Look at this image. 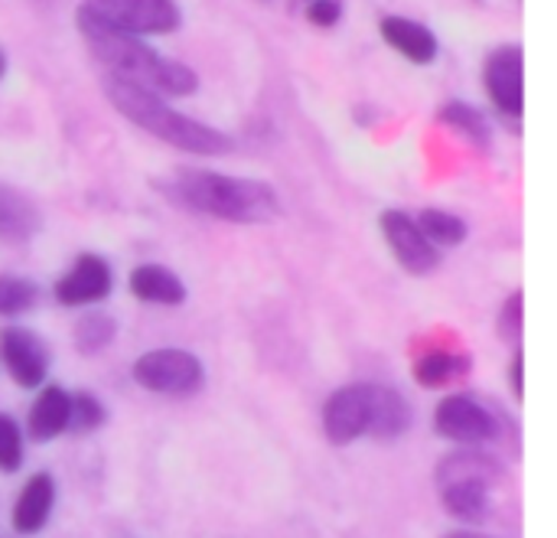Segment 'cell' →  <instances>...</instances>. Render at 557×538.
Masks as SVG:
<instances>
[{
    "label": "cell",
    "mask_w": 557,
    "mask_h": 538,
    "mask_svg": "<svg viewBox=\"0 0 557 538\" xmlns=\"http://www.w3.org/2000/svg\"><path fill=\"white\" fill-rule=\"evenodd\" d=\"M75 26L91 52L95 62L104 65V75H117L124 82H134L160 98H186L199 91V75L180 59L160 56L150 42L140 36L117 33L85 13L75 10Z\"/></svg>",
    "instance_id": "1"
},
{
    "label": "cell",
    "mask_w": 557,
    "mask_h": 538,
    "mask_svg": "<svg viewBox=\"0 0 557 538\" xmlns=\"http://www.w3.org/2000/svg\"><path fill=\"white\" fill-rule=\"evenodd\" d=\"M163 189L183 209L235 225H264L281 216V199L274 186L251 176H228L215 170L183 167Z\"/></svg>",
    "instance_id": "2"
},
{
    "label": "cell",
    "mask_w": 557,
    "mask_h": 538,
    "mask_svg": "<svg viewBox=\"0 0 557 538\" xmlns=\"http://www.w3.org/2000/svg\"><path fill=\"white\" fill-rule=\"evenodd\" d=\"M101 91L111 101V108L121 111L134 127L147 131L150 137H157L176 150L199 154V157H225L235 147L232 134L176 111L166 98L134 85V82H124L117 75H104Z\"/></svg>",
    "instance_id": "3"
},
{
    "label": "cell",
    "mask_w": 557,
    "mask_h": 538,
    "mask_svg": "<svg viewBox=\"0 0 557 538\" xmlns=\"http://www.w3.org/2000/svg\"><path fill=\"white\" fill-rule=\"evenodd\" d=\"M503 474L506 470L493 454H480L473 448L447 454L434 474L444 510L467 526L483 523L493 510V487L503 480Z\"/></svg>",
    "instance_id": "4"
},
{
    "label": "cell",
    "mask_w": 557,
    "mask_h": 538,
    "mask_svg": "<svg viewBox=\"0 0 557 538\" xmlns=\"http://www.w3.org/2000/svg\"><path fill=\"white\" fill-rule=\"evenodd\" d=\"M131 379L153 392V395H166V399H189L206 386V366L196 353L180 350V346H160V350H147L134 359L131 366Z\"/></svg>",
    "instance_id": "5"
},
{
    "label": "cell",
    "mask_w": 557,
    "mask_h": 538,
    "mask_svg": "<svg viewBox=\"0 0 557 538\" xmlns=\"http://www.w3.org/2000/svg\"><path fill=\"white\" fill-rule=\"evenodd\" d=\"M78 13L127 33V36H166L183 26L176 0H82Z\"/></svg>",
    "instance_id": "6"
},
{
    "label": "cell",
    "mask_w": 557,
    "mask_h": 538,
    "mask_svg": "<svg viewBox=\"0 0 557 538\" xmlns=\"http://www.w3.org/2000/svg\"><path fill=\"white\" fill-rule=\"evenodd\" d=\"M434 431L460 448H483L499 438L503 425L490 405H483L467 392H454L441 399V405L434 408Z\"/></svg>",
    "instance_id": "7"
},
{
    "label": "cell",
    "mask_w": 557,
    "mask_h": 538,
    "mask_svg": "<svg viewBox=\"0 0 557 538\" xmlns=\"http://www.w3.org/2000/svg\"><path fill=\"white\" fill-rule=\"evenodd\" d=\"M372 402H375V386L372 382L339 386L323 405V435H326V441L336 444V448H346V444H356V441L369 438Z\"/></svg>",
    "instance_id": "8"
},
{
    "label": "cell",
    "mask_w": 557,
    "mask_h": 538,
    "mask_svg": "<svg viewBox=\"0 0 557 538\" xmlns=\"http://www.w3.org/2000/svg\"><path fill=\"white\" fill-rule=\"evenodd\" d=\"M382 239L392 252V258L414 278H428L441 268V248H434L424 232L418 229L414 216L405 209H385L379 216Z\"/></svg>",
    "instance_id": "9"
},
{
    "label": "cell",
    "mask_w": 557,
    "mask_h": 538,
    "mask_svg": "<svg viewBox=\"0 0 557 538\" xmlns=\"http://www.w3.org/2000/svg\"><path fill=\"white\" fill-rule=\"evenodd\" d=\"M114 291V271L104 255L82 252L72 268L52 284V301L59 307H95Z\"/></svg>",
    "instance_id": "10"
},
{
    "label": "cell",
    "mask_w": 557,
    "mask_h": 538,
    "mask_svg": "<svg viewBox=\"0 0 557 538\" xmlns=\"http://www.w3.org/2000/svg\"><path fill=\"white\" fill-rule=\"evenodd\" d=\"M483 85L490 101L506 114L519 118L525 111V56L522 46H496L483 65Z\"/></svg>",
    "instance_id": "11"
},
{
    "label": "cell",
    "mask_w": 557,
    "mask_h": 538,
    "mask_svg": "<svg viewBox=\"0 0 557 538\" xmlns=\"http://www.w3.org/2000/svg\"><path fill=\"white\" fill-rule=\"evenodd\" d=\"M0 366L20 389H42L49 376V350L46 343L26 327H3L0 330Z\"/></svg>",
    "instance_id": "12"
},
{
    "label": "cell",
    "mask_w": 557,
    "mask_h": 538,
    "mask_svg": "<svg viewBox=\"0 0 557 538\" xmlns=\"http://www.w3.org/2000/svg\"><path fill=\"white\" fill-rule=\"evenodd\" d=\"M52 510H55V480L52 474L39 470L23 484L10 513V526L16 536H39L49 526Z\"/></svg>",
    "instance_id": "13"
},
{
    "label": "cell",
    "mask_w": 557,
    "mask_h": 538,
    "mask_svg": "<svg viewBox=\"0 0 557 538\" xmlns=\"http://www.w3.org/2000/svg\"><path fill=\"white\" fill-rule=\"evenodd\" d=\"M127 291H131L134 301H140L147 307H183L186 297H189L183 278L173 268L157 265V261H147V265L131 268Z\"/></svg>",
    "instance_id": "14"
},
{
    "label": "cell",
    "mask_w": 557,
    "mask_h": 538,
    "mask_svg": "<svg viewBox=\"0 0 557 538\" xmlns=\"http://www.w3.org/2000/svg\"><path fill=\"white\" fill-rule=\"evenodd\" d=\"M69 412H72V392L62 386H42L26 412V438L36 444H52L69 431Z\"/></svg>",
    "instance_id": "15"
},
{
    "label": "cell",
    "mask_w": 557,
    "mask_h": 538,
    "mask_svg": "<svg viewBox=\"0 0 557 538\" xmlns=\"http://www.w3.org/2000/svg\"><path fill=\"white\" fill-rule=\"evenodd\" d=\"M379 33H382V39L398 56H405L414 65H431L441 56L437 33L431 26H424L421 20H411V16H382Z\"/></svg>",
    "instance_id": "16"
},
{
    "label": "cell",
    "mask_w": 557,
    "mask_h": 538,
    "mask_svg": "<svg viewBox=\"0 0 557 538\" xmlns=\"http://www.w3.org/2000/svg\"><path fill=\"white\" fill-rule=\"evenodd\" d=\"M39 225H42L39 209L20 189L0 183V242L23 245L39 232Z\"/></svg>",
    "instance_id": "17"
},
{
    "label": "cell",
    "mask_w": 557,
    "mask_h": 538,
    "mask_svg": "<svg viewBox=\"0 0 557 538\" xmlns=\"http://www.w3.org/2000/svg\"><path fill=\"white\" fill-rule=\"evenodd\" d=\"M411 421H414V412H411V402L388 389V386H375V402H372V428H369V438H379V441H395V438H405L411 431Z\"/></svg>",
    "instance_id": "18"
},
{
    "label": "cell",
    "mask_w": 557,
    "mask_h": 538,
    "mask_svg": "<svg viewBox=\"0 0 557 538\" xmlns=\"http://www.w3.org/2000/svg\"><path fill=\"white\" fill-rule=\"evenodd\" d=\"M437 118H441L444 127H450L454 134H460L463 140H470L480 150H486L493 144V124H490V118L476 105H470L463 98L444 101L441 111H437Z\"/></svg>",
    "instance_id": "19"
},
{
    "label": "cell",
    "mask_w": 557,
    "mask_h": 538,
    "mask_svg": "<svg viewBox=\"0 0 557 538\" xmlns=\"http://www.w3.org/2000/svg\"><path fill=\"white\" fill-rule=\"evenodd\" d=\"M470 372V359L454 350H424L414 359V382L421 389H444Z\"/></svg>",
    "instance_id": "20"
},
{
    "label": "cell",
    "mask_w": 557,
    "mask_h": 538,
    "mask_svg": "<svg viewBox=\"0 0 557 538\" xmlns=\"http://www.w3.org/2000/svg\"><path fill=\"white\" fill-rule=\"evenodd\" d=\"M414 222H418V229L424 232V239L434 248H460L467 242V235H470V225H467L463 216L447 212V209H437V206L421 209L414 216Z\"/></svg>",
    "instance_id": "21"
},
{
    "label": "cell",
    "mask_w": 557,
    "mask_h": 538,
    "mask_svg": "<svg viewBox=\"0 0 557 538\" xmlns=\"http://www.w3.org/2000/svg\"><path fill=\"white\" fill-rule=\"evenodd\" d=\"M114 340H117V320L104 310H88L72 330V343L82 356H101Z\"/></svg>",
    "instance_id": "22"
},
{
    "label": "cell",
    "mask_w": 557,
    "mask_h": 538,
    "mask_svg": "<svg viewBox=\"0 0 557 538\" xmlns=\"http://www.w3.org/2000/svg\"><path fill=\"white\" fill-rule=\"evenodd\" d=\"M39 301V284L23 274H0V317L13 320L33 310Z\"/></svg>",
    "instance_id": "23"
},
{
    "label": "cell",
    "mask_w": 557,
    "mask_h": 538,
    "mask_svg": "<svg viewBox=\"0 0 557 538\" xmlns=\"http://www.w3.org/2000/svg\"><path fill=\"white\" fill-rule=\"evenodd\" d=\"M108 421V408L95 392H72V412H69V431L91 435Z\"/></svg>",
    "instance_id": "24"
},
{
    "label": "cell",
    "mask_w": 557,
    "mask_h": 538,
    "mask_svg": "<svg viewBox=\"0 0 557 538\" xmlns=\"http://www.w3.org/2000/svg\"><path fill=\"white\" fill-rule=\"evenodd\" d=\"M23 461H26V435L16 425V418L0 412V474H16Z\"/></svg>",
    "instance_id": "25"
},
{
    "label": "cell",
    "mask_w": 557,
    "mask_h": 538,
    "mask_svg": "<svg viewBox=\"0 0 557 538\" xmlns=\"http://www.w3.org/2000/svg\"><path fill=\"white\" fill-rule=\"evenodd\" d=\"M496 327H499V337L503 340H509V343L522 340V333H525V294L522 291H516V294L506 297Z\"/></svg>",
    "instance_id": "26"
},
{
    "label": "cell",
    "mask_w": 557,
    "mask_h": 538,
    "mask_svg": "<svg viewBox=\"0 0 557 538\" xmlns=\"http://www.w3.org/2000/svg\"><path fill=\"white\" fill-rule=\"evenodd\" d=\"M307 20L320 29H330L343 20V0H310L307 3Z\"/></svg>",
    "instance_id": "27"
},
{
    "label": "cell",
    "mask_w": 557,
    "mask_h": 538,
    "mask_svg": "<svg viewBox=\"0 0 557 538\" xmlns=\"http://www.w3.org/2000/svg\"><path fill=\"white\" fill-rule=\"evenodd\" d=\"M509 386H512V395L522 402L525 399V353L522 350H516L509 359Z\"/></svg>",
    "instance_id": "28"
},
{
    "label": "cell",
    "mask_w": 557,
    "mask_h": 538,
    "mask_svg": "<svg viewBox=\"0 0 557 538\" xmlns=\"http://www.w3.org/2000/svg\"><path fill=\"white\" fill-rule=\"evenodd\" d=\"M444 538H496V536H483V533H470V529H457V533H447Z\"/></svg>",
    "instance_id": "29"
},
{
    "label": "cell",
    "mask_w": 557,
    "mask_h": 538,
    "mask_svg": "<svg viewBox=\"0 0 557 538\" xmlns=\"http://www.w3.org/2000/svg\"><path fill=\"white\" fill-rule=\"evenodd\" d=\"M7 75V56H3V49H0V78Z\"/></svg>",
    "instance_id": "30"
},
{
    "label": "cell",
    "mask_w": 557,
    "mask_h": 538,
    "mask_svg": "<svg viewBox=\"0 0 557 538\" xmlns=\"http://www.w3.org/2000/svg\"><path fill=\"white\" fill-rule=\"evenodd\" d=\"M304 3H310V0H304Z\"/></svg>",
    "instance_id": "31"
}]
</instances>
